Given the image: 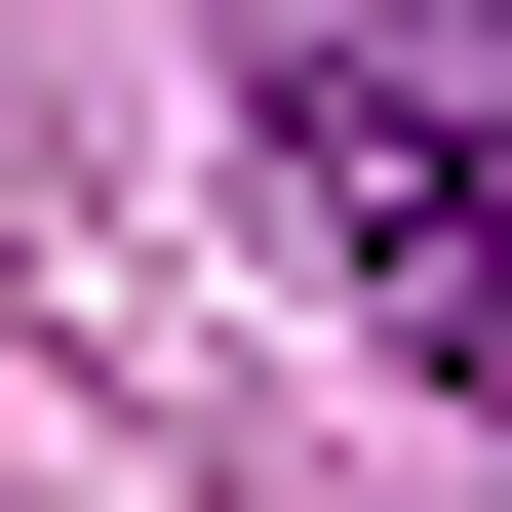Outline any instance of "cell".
Masks as SVG:
<instances>
[{
  "label": "cell",
  "mask_w": 512,
  "mask_h": 512,
  "mask_svg": "<svg viewBox=\"0 0 512 512\" xmlns=\"http://www.w3.org/2000/svg\"><path fill=\"white\" fill-rule=\"evenodd\" d=\"M237 119H276V237L355 276V355L512 434V79L434 40V0H316V40H276Z\"/></svg>",
  "instance_id": "cell-1"
}]
</instances>
